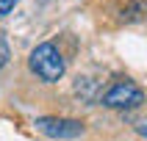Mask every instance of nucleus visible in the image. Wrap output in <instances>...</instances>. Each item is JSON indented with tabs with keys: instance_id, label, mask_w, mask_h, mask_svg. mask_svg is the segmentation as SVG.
Masks as SVG:
<instances>
[{
	"instance_id": "obj_1",
	"label": "nucleus",
	"mask_w": 147,
	"mask_h": 141,
	"mask_svg": "<svg viewBox=\"0 0 147 141\" xmlns=\"http://www.w3.org/2000/svg\"><path fill=\"white\" fill-rule=\"evenodd\" d=\"M28 66H31V72L39 78L42 83H56L61 80V75H64V58L61 53L56 50V44H36L31 50V58H28Z\"/></svg>"
},
{
	"instance_id": "obj_2",
	"label": "nucleus",
	"mask_w": 147,
	"mask_h": 141,
	"mask_svg": "<svg viewBox=\"0 0 147 141\" xmlns=\"http://www.w3.org/2000/svg\"><path fill=\"white\" fill-rule=\"evenodd\" d=\"M144 102V91L133 80H119L103 94V105L106 108H119V111H131Z\"/></svg>"
},
{
	"instance_id": "obj_3",
	"label": "nucleus",
	"mask_w": 147,
	"mask_h": 141,
	"mask_svg": "<svg viewBox=\"0 0 147 141\" xmlns=\"http://www.w3.org/2000/svg\"><path fill=\"white\" fill-rule=\"evenodd\" d=\"M36 127L45 136H50V138H78L83 133V122H78V119H61V116H39Z\"/></svg>"
},
{
	"instance_id": "obj_4",
	"label": "nucleus",
	"mask_w": 147,
	"mask_h": 141,
	"mask_svg": "<svg viewBox=\"0 0 147 141\" xmlns=\"http://www.w3.org/2000/svg\"><path fill=\"white\" fill-rule=\"evenodd\" d=\"M8 58H11V50H8V41H6V36L0 33V69L8 64Z\"/></svg>"
},
{
	"instance_id": "obj_5",
	"label": "nucleus",
	"mask_w": 147,
	"mask_h": 141,
	"mask_svg": "<svg viewBox=\"0 0 147 141\" xmlns=\"http://www.w3.org/2000/svg\"><path fill=\"white\" fill-rule=\"evenodd\" d=\"M17 3H20V0H0V17H6L8 11L17 6Z\"/></svg>"
},
{
	"instance_id": "obj_6",
	"label": "nucleus",
	"mask_w": 147,
	"mask_h": 141,
	"mask_svg": "<svg viewBox=\"0 0 147 141\" xmlns=\"http://www.w3.org/2000/svg\"><path fill=\"white\" fill-rule=\"evenodd\" d=\"M139 136H147V122H142V124H139Z\"/></svg>"
}]
</instances>
